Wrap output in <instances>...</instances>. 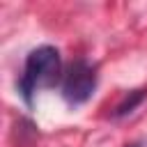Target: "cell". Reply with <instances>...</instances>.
<instances>
[{
  "mask_svg": "<svg viewBox=\"0 0 147 147\" xmlns=\"http://www.w3.org/2000/svg\"><path fill=\"white\" fill-rule=\"evenodd\" d=\"M60 78H64V76H62V62H60L57 48L55 46H39L34 51H30L25 67H23V76L16 87L21 92L23 101L30 106L32 94L37 90L55 87Z\"/></svg>",
  "mask_w": 147,
  "mask_h": 147,
  "instance_id": "1",
  "label": "cell"
},
{
  "mask_svg": "<svg viewBox=\"0 0 147 147\" xmlns=\"http://www.w3.org/2000/svg\"><path fill=\"white\" fill-rule=\"evenodd\" d=\"M96 90V67L87 60H74L62 78V96L69 106L85 103Z\"/></svg>",
  "mask_w": 147,
  "mask_h": 147,
  "instance_id": "2",
  "label": "cell"
},
{
  "mask_svg": "<svg viewBox=\"0 0 147 147\" xmlns=\"http://www.w3.org/2000/svg\"><path fill=\"white\" fill-rule=\"evenodd\" d=\"M145 96H147V92H145V90H133V92H129V94L124 96V101L115 108V117H124V115L133 113V108H136V106H140V103L145 101Z\"/></svg>",
  "mask_w": 147,
  "mask_h": 147,
  "instance_id": "3",
  "label": "cell"
},
{
  "mask_svg": "<svg viewBox=\"0 0 147 147\" xmlns=\"http://www.w3.org/2000/svg\"><path fill=\"white\" fill-rule=\"evenodd\" d=\"M129 147H140V145H129Z\"/></svg>",
  "mask_w": 147,
  "mask_h": 147,
  "instance_id": "4",
  "label": "cell"
}]
</instances>
